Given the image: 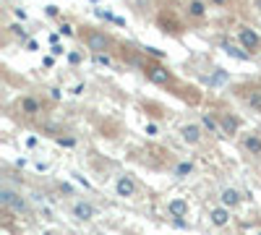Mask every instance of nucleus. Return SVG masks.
<instances>
[{
  "instance_id": "f257e3e1",
  "label": "nucleus",
  "mask_w": 261,
  "mask_h": 235,
  "mask_svg": "<svg viewBox=\"0 0 261 235\" xmlns=\"http://www.w3.org/2000/svg\"><path fill=\"white\" fill-rule=\"evenodd\" d=\"M144 73L151 84H157V87H170V84H175V76H172L165 66H160V63H146Z\"/></svg>"
},
{
  "instance_id": "f03ea898",
  "label": "nucleus",
  "mask_w": 261,
  "mask_h": 235,
  "mask_svg": "<svg viewBox=\"0 0 261 235\" xmlns=\"http://www.w3.org/2000/svg\"><path fill=\"white\" fill-rule=\"evenodd\" d=\"M84 42H86V47H89L92 53H105V50H110V37H107L105 32H99V29H89V27H86Z\"/></svg>"
},
{
  "instance_id": "7ed1b4c3",
  "label": "nucleus",
  "mask_w": 261,
  "mask_h": 235,
  "mask_svg": "<svg viewBox=\"0 0 261 235\" xmlns=\"http://www.w3.org/2000/svg\"><path fill=\"white\" fill-rule=\"evenodd\" d=\"M0 204H3L6 209H13V212H18V215H24V212H29V204L21 199L16 191H11L8 186H3L0 188Z\"/></svg>"
},
{
  "instance_id": "20e7f679",
  "label": "nucleus",
  "mask_w": 261,
  "mask_h": 235,
  "mask_svg": "<svg viewBox=\"0 0 261 235\" xmlns=\"http://www.w3.org/2000/svg\"><path fill=\"white\" fill-rule=\"evenodd\" d=\"M238 97L261 113V84H243V87H238Z\"/></svg>"
},
{
  "instance_id": "39448f33",
  "label": "nucleus",
  "mask_w": 261,
  "mask_h": 235,
  "mask_svg": "<svg viewBox=\"0 0 261 235\" xmlns=\"http://www.w3.org/2000/svg\"><path fill=\"white\" fill-rule=\"evenodd\" d=\"M238 39H241V47H246L248 53L261 50V37H258L253 29H248V27H241V29H238Z\"/></svg>"
},
{
  "instance_id": "423d86ee",
  "label": "nucleus",
  "mask_w": 261,
  "mask_h": 235,
  "mask_svg": "<svg viewBox=\"0 0 261 235\" xmlns=\"http://www.w3.org/2000/svg\"><path fill=\"white\" fill-rule=\"evenodd\" d=\"M186 16L191 21H204L206 18V0H188L186 3Z\"/></svg>"
},
{
  "instance_id": "0eeeda50",
  "label": "nucleus",
  "mask_w": 261,
  "mask_h": 235,
  "mask_svg": "<svg viewBox=\"0 0 261 235\" xmlns=\"http://www.w3.org/2000/svg\"><path fill=\"white\" fill-rule=\"evenodd\" d=\"M115 194L123 196V199H130V196H134V194H136L134 178H130V175H120V178L115 180Z\"/></svg>"
},
{
  "instance_id": "6e6552de",
  "label": "nucleus",
  "mask_w": 261,
  "mask_h": 235,
  "mask_svg": "<svg viewBox=\"0 0 261 235\" xmlns=\"http://www.w3.org/2000/svg\"><path fill=\"white\" fill-rule=\"evenodd\" d=\"M241 146L246 149L248 154H253V157H261V136H258V134H248V136H243Z\"/></svg>"
},
{
  "instance_id": "1a4fd4ad",
  "label": "nucleus",
  "mask_w": 261,
  "mask_h": 235,
  "mask_svg": "<svg viewBox=\"0 0 261 235\" xmlns=\"http://www.w3.org/2000/svg\"><path fill=\"white\" fill-rule=\"evenodd\" d=\"M180 136H183L186 144H199L201 141V128L196 125V123H188V125L180 128Z\"/></svg>"
},
{
  "instance_id": "9d476101",
  "label": "nucleus",
  "mask_w": 261,
  "mask_h": 235,
  "mask_svg": "<svg viewBox=\"0 0 261 235\" xmlns=\"http://www.w3.org/2000/svg\"><path fill=\"white\" fill-rule=\"evenodd\" d=\"M18 110L24 115H37V113H42V102L37 97H24L18 102Z\"/></svg>"
},
{
  "instance_id": "9b49d317",
  "label": "nucleus",
  "mask_w": 261,
  "mask_h": 235,
  "mask_svg": "<svg viewBox=\"0 0 261 235\" xmlns=\"http://www.w3.org/2000/svg\"><path fill=\"white\" fill-rule=\"evenodd\" d=\"M220 201H222V206L232 209V206H238V204H241V194H238L235 188H225L222 194H220Z\"/></svg>"
},
{
  "instance_id": "f8f14e48",
  "label": "nucleus",
  "mask_w": 261,
  "mask_h": 235,
  "mask_svg": "<svg viewBox=\"0 0 261 235\" xmlns=\"http://www.w3.org/2000/svg\"><path fill=\"white\" fill-rule=\"evenodd\" d=\"M212 222L217 225V227H225L227 222H230V212H227V206H217V209H212Z\"/></svg>"
},
{
  "instance_id": "ddd939ff",
  "label": "nucleus",
  "mask_w": 261,
  "mask_h": 235,
  "mask_svg": "<svg viewBox=\"0 0 261 235\" xmlns=\"http://www.w3.org/2000/svg\"><path fill=\"white\" fill-rule=\"evenodd\" d=\"M167 212L172 217H186L188 215V201H183V199H172L170 204H167Z\"/></svg>"
},
{
  "instance_id": "4468645a",
  "label": "nucleus",
  "mask_w": 261,
  "mask_h": 235,
  "mask_svg": "<svg viewBox=\"0 0 261 235\" xmlns=\"http://www.w3.org/2000/svg\"><path fill=\"white\" fill-rule=\"evenodd\" d=\"M73 215H76L79 220H92V217H94V206L86 204V201H79V204L73 206Z\"/></svg>"
},
{
  "instance_id": "2eb2a0df",
  "label": "nucleus",
  "mask_w": 261,
  "mask_h": 235,
  "mask_svg": "<svg viewBox=\"0 0 261 235\" xmlns=\"http://www.w3.org/2000/svg\"><path fill=\"white\" fill-rule=\"evenodd\" d=\"M222 50H225L230 58H238V60H251V53H246V47H235V45H230V42H225Z\"/></svg>"
},
{
  "instance_id": "dca6fc26",
  "label": "nucleus",
  "mask_w": 261,
  "mask_h": 235,
  "mask_svg": "<svg viewBox=\"0 0 261 235\" xmlns=\"http://www.w3.org/2000/svg\"><path fill=\"white\" fill-rule=\"evenodd\" d=\"M238 125H241V120H238L235 115H222V118H220V128H222L225 134H235Z\"/></svg>"
},
{
  "instance_id": "f3484780",
  "label": "nucleus",
  "mask_w": 261,
  "mask_h": 235,
  "mask_svg": "<svg viewBox=\"0 0 261 235\" xmlns=\"http://www.w3.org/2000/svg\"><path fill=\"white\" fill-rule=\"evenodd\" d=\"M227 79H230V76H227V71L217 68V71H214V73H212V76H209L206 81H209V87H220V84H225Z\"/></svg>"
},
{
  "instance_id": "a211bd4d",
  "label": "nucleus",
  "mask_w": 261,
  "mask_h": 235,
  "mask_svg": "<svg viewBox=\"0 0 261 235\" xmlns=\"http://www.w3.org/2000/svg\"><path fill=\"white\" fill-rule=\"evenodd\" d=\"M201 123L209 128V131H222V128H220V123H217L214 118H209V115H204V118H201Z\"/></svg>"
},
{
  "instance_id": "6ab92c4d",
  "label": "nucleus",
  "mask_w": 261,
  "mask_h": 235,
  "mask_svg": "<svg viewBox=\"0 0 261 235\" xmlns=\"http://www.w3.org/2000/svg\"><path fill=\"white\" fill-rule=\"evenodd\" d=\"M175 173H178V175L183 178V175L193 173V165H191V162H180V165H178V170H175Z\"/></svg>"
},
{
  "instance_id": "aec40b11",
  "label": "nucleus",
  "mask_w": 261,
  "mask_h": 235,
  "mask_svg": "<svg viewBox=\"0 0 261 235\" xmlns=\"http://www.w3.org/2000/svg\"><path fill=\"white\" fill-rule=\"evenodd\" d=\"M94 60L99 63V66H110V58H107V53H94Z\"/></svg>"
},
{
  "instance_id": "412c9836",
  "label": "nucleus",
  "mask_w": 261,
  "mask_h": 235,
  "mask_svg": "<svg viewBox=\"0 0 261 235\" xmlns=\"http://www.w3.org/2000/svg\"><path fill=\"white\" fill-rule=\"evenodd\" d=\"M11 32H13V37H18V39H27V32L21 29V24H13V27H11Z\"/></svg>"
},
{
  "instance_id": "4be33fe9",
  "label": "nucleus",
  "mask_w": 261,
  "mask_h": 235,
  "mask_svg": "<svg viewBox=\"0 0 261 235\" xmlns=\"http://www.w3.org/2000/svg\"><path fill=\"white\" fill-rule=\"evenodd\" d=\"M60 34H65V37H73V29H71V24H63V27H60Z\"/></svg>"
},
{
  "instance_id": "5701e85b",
  "label": "nucleus",
  "mask_w": 261,
  "mask_h": 235,
  "mask_svg": "<svg viewBox=\"0 0 261 235\" xmlns=\"http://www.w3.org/2000/svg\"><path fill=\"white\" fill-rule=\"evenodd\" d=\"M68 60L76 66V63H81V55H79V53H71V55H68Z\"/></svg>"
},
{
  "instance_id": "b1692460",
  "label": "nucleus",
  "mask_w": 261,
  "mask_h": 235,
  "mask_svg": "<svg viewBox=\"0 0 261 235\" xmlns=\"http://www.w3.org/2000/svg\"><path fill=\"white\" fill-rule=\"evenodd\" d=\"M146 134H149V136H157V125L149 123V125H146Z\"/></svg>"
},
{
  "instance_id": "393cba45",
  "label": "nucleus",
  "mask_w": 261,
  "mask_h": 235,
  "mask_svg": "<svg viewBox=\"0 0 261 235\" xmlns=\"http://www.w3.org/2000/svg\"><path fill=\"white\" fill-rule=\"evenodd\" d=\"M58 141H60V144H63V146H73V144H76V141H73V139H58Z\"/></svg>"
},
{
  "instance_id": "a878e982",
  "label": "nucleus",
  "mask_w": 261,
  "mask_h": 235,
  "mask_svg": "<svg viewBox=\"0 0 261 235\" xmlns=\"http://www.w3.org/2000/svg\"><path fill=\"white\" fill-rule=\"evenodd\" d=\"M172 225H175V227H186V222H183V217H175V220H172Z\"/></svg>"
},
{
  "instance_id": "bb28decb",
  "label": "nucleus",
  "mask_w": 261,
  "mask_h": 235,
  "mask_svg": "<svg viewBox=\"0 0 261 235\" xmlns=\"http://www.w3.org/2000/svg\"><path fill=\"white\" fill-rule=\"evenodd\" d=\"M47 16H58V8L55 6H47Z\"/></svg>"
},
{
  "instance_id": "cd10ccee",
  "label": "nucleus",
  "mask_w": 261,
  "mask_h": 235,
  "mask_svg": "<svg viewBox=\"0 0 261 235\" xmlns=\"http://www.w3.org/2000/svg\"><path fill=\"white\" fill-rule=\"evenodd\" d=\"M53 55H63V47L60 45H53Z\"/></svg>"
},
{
  "instance_id": "c85d7f7f",
  "label": "nucleus",
  "mask_w": 261,
  "mask_h": 235,
  "mask_svg": "<svg viewBox=\"0 0 261 235\" xmlns=\"http://www.w3.org/2000/svg\"><path fill=\"white\" fill-rule=\"evenodd\" d=\"M212 6H227V0H209Z\"/></svg>"
},
{
  "instance_id": "c756f323",
  "label": "nucleus",
  "mask_w": 261,
  "mask_h": 235,
  "mask_svg": "<svg viewBox=\"0 0 261 235\" xmlns=\"http://www.w3.org/2000/svg\"><path fill=\"white\" fill-rule=\"evenodd\" d=\"M42 235H55V232H42Z\"/></svg>"
}]
</instances>
